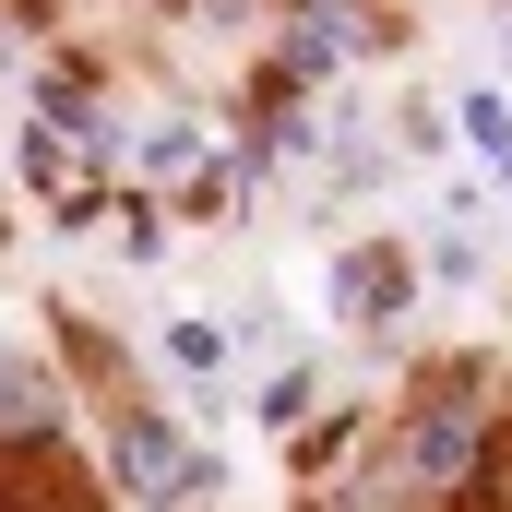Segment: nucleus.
Returning <instances> with one entry per match:
<instances>
[{
    "label": "nucleus",
    "instance_id": "nucleus-7",
    "mask_svg": "<svg viewBox=\"0 0 512 512\" xmlns=\"http://www.w3.org/2000/svg\"><path fill=\"white\" fill-rule=\"evenodd\" d=\"M167 358L203 382V370H227V334H215V322H179V334H167Z\"/></svg>",
    "mask_w": 512,
    "mask_h": 512
},
{
    "label": "nucleus",
    "instance_id": "nucleus-2",
    "mask_svg": "<svg viewBox=\"0 0 512 512\" xmlns=\"http://www.w3.org/2000/svg\"><path fill=\"white\" fill-rule=\"evenodd\" d=\"M24 179L60 215H96V191H108V131H96V108H84L72 72H48V120L24 131Z\"/></svg>",
    "mask_w": 512,
    "mask_h": 512
},
{
    "label": "nucleus",
    "instance_id": "nucleus-1",
    "mask_svg": "<svg viewBox=\"0 0 512 512\" xmlns=\"http://www.w3.org/2000/svg\"><path fill=\"white\" fill-rule=\"evenodd\" d=\"M477 465H489V417H477V393H429V405L393 429L382 489L405 512H429V501H453V489H477Z\"/></svg>",
    "mask_w": 512,
    "mask_h": 512
},
{
    "label": "nucleus",
    "instance_id": "nucleus-8",
    "mask_svg": "<svg viewBox=\"0 0 512 512\" xmlns=\"http://www.w3.org/2000/svg\"><path fill=\"white\" fill-rule=\"evenodd\" d=\"M465 131H477V155L512 167V108H501V96H465Z\"/></svg>",
    "mask_w": 512,
    "mask_h": 512
},
{
    "label": "nucleus",
    "instance_id": "nucleus-5",
    "mask_svg": "<svg viewBox=\"0 0 512 512\" xmlns=\"http://www.w3.org/2000/svg\"><path fill=\"white\" fill-rule=\"evenodd\" d=\"M405 298H417V262L405 251H370V239H358V251L334 262V310H346V322H393Z\"/></svg>",
    "mask_w": 512,
    "mask_h": 512
},
{
    "label": "nucleus",
    "instance_id": "nucleus-10",
    "mask_svg": "<svg viewBox=\"0 0 512 512\" xmlns=\"http://www.w3.org/2000/svg\"><path fill=\"white\" fill-rule=\"evenodd\" d=\"M0 382H12V358H0Z\"/></svg>",
    "mask_w": 512,
    "mask_h": 512
},
{
    "label": "nucleus",
    "instance_id": "nucleus-3",
    "mask_svg": "<svg viewBox=\"0 0 512 512\" xmlns=\"http://www.w3.org/2000/svg\"><path fill=\"white\" fill-rule=\"evenodd\" d=\"M108 465H120V489H131L143 512H167V501H191V489H215V465H203L167 417H143V405L108 429Z\"/></svg>",
    "mask_w": 512,
    "mask_h": 512
},
{
    "label": "nucleus",
    "instance_id": "nucleus-9",
    "mask_svg": "<svg viewBox=\"0 0 512 512\" xmlns=\"http://www.w3.org/2000/svg\"><path fill=\"white\" fill-rule=\"evenodd\" d=\"M310 417V370H286V382H262V429H298Z\"/></svg>",
    "mask_w": 512,
    "mask_h": 512
},
{
    "label": "nucleus",
    "instance_id": "nucleus-4",
    "mask_svg": "<svg viewBox=\"0 0 512 512\" xmlns=\"http://www.w3.org/2000/svg\"><path fill=\"white\" fill-rule=\"evenodd\" d=\"M370 48V24L346 12V0H298L286 12V84H322V72H346Z\"/></svg>",
    "mask_w": 512,
    "mask_h": 512
},
{
    "label": "nucleus",
    "instance_id": "nucleus-6",
    "mask_svg": "<svg viewBox=\"0 0 512 512\" xmlns=\"http://www.w3.org/2000/svg\"><path fill=\"white\" fill-rule=\"evenodd\" d=\"M48 417H60V393L36 382V370H12V382H0V429H12V441H36Z\"/></svg>",
    "mask_w": 512,
    "mask_h": 512
}]
</instances>
